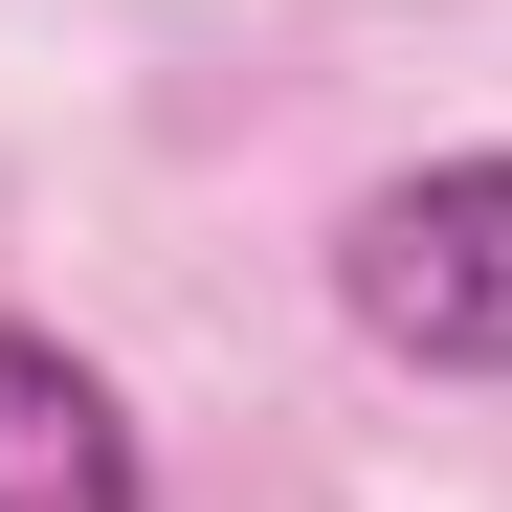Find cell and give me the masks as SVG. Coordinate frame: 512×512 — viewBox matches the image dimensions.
<instances>
[{
    "instance_id": "cell-1",
    "label": "cell",
    "mask_w": 512,
    "mask_h": 512,
    "mask_svg": "<svg viewBox=\"0 0 512 512\" xmlns=\"http://www.w3.org/2000/svg\"><path fill=\"white\" fill-rule=\"evenodd\" d=\"M334 312L423 379H512V156H423L334 223Z\"/></svg>"
},
{
    "instance_id": "cell-2",
    "label": "cell",
    "mask_w": 512,
    "mask_h": 512,
    "mask_svg": "<svg viewBox=\"0 0 512 512\" xmlns=\"http://www.w3.org/2000/svg\"><path fill=\"white\" fill-rule=\"evenodd\" d=\"M0 512H156L134 401L67 357V334H23V312H0Z\"/></svg>"
}]
</instances>
